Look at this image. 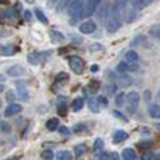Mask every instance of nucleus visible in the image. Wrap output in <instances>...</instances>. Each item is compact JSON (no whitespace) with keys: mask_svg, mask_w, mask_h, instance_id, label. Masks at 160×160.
Instances as JSON below:
<instances>
[{"mask_svg":"<svg viewBox=\"0 0 160 160\" xmlns=\"http://www.w3.org/2000/svg\"><path fill=\"white\" fill-rule=\"evenodd\" d=\"M128 3H129V0H116L114 2L113 8L110 9V13H108L110 18H108V21H107V30H108V33H116L122 27Z\"/></svg>","mask_w":160,"mask_h":160,"instance_id":"1","label":"nucleus"},{"mask_svg":"<svg viewBox=\"0 0 160 160\" xmlns=\"http://www.w3.org/2000/svg\"><path fill=\"white\" fill-rule=\"evenodd\" d=\"M126 104H128V111L129 114H135L138 110V104H139V93L138 92H129L128 95H125Z\"/></svg>","mask_w":160,"mask_h":160,"instance_id":"2","label":"nucleus"},{"mask_svg":"<svg viewBox=\"0 0 160 160\" xmlns=\"http://www.w3.org/2000/svg\"><path fill=\"white\" fill-rule=\"evenodd\" d=\"M83 11H85V2L83 0H77L74 2L73 5L70 6V17L73 21L76 19H80V18H83Z\"/></svg>","mask_w":160,"mask_h":160,"instance_id":"3","label":"nucleus"},{"mask_svg":"<svg viewBox=\"0 0 160 160\" xmlns=\"http://www.w3.org/2000/svg\"><path fill=\"white\" fill-rule=\"evenodd\" d=\"M68 64L70 67H71V70L74 71L76 74H82L83 73V68H85V61L82 59L80 57H70L68 58Z\"/></svg>","mask_w":160,"mask_h":160,"instance_id":"4","label":"nucleus"},{"mask_svg":"<svg viewBox=\"0 0 160 160\" xmlns=\"http://www.w3.org/2000/svg\"><path fill=\"white\" fill-rule=\"evenodd\" d=\"M102 0H88L85 5V12H83V17H91V15H93L95 12H97L98 6H99V3H101Z\"/></svg>","mask_w":160,"mask_h":160,"instance_id":"5","label":"nucleus"},{"mask_svg":"<svg viewBox=\"0 0 160 160\" xmlns=\"http://www.w3.org/2000/svg\"><path fill=\"white\" fill-rule=\"evenodd\" d=\"M49 57L51 55V52H48V53H30L28 57H27V59H28V62L31 64V65H39L40 62H43V61H46L48 58H43V57Z\"/></svg>","mask_w":160,"mask_h":160,"instance_id":"6","label":"nucleus"},{"mask_svg":"<svg viewBox=\"0 0 160 160\" xmlns=\"http://www.w3.org/2000/svg\"><path fill=\"white\" fill-rule=\"evenodd\" d=\"M97 30V24L93 21H86V22H82L79 25V31L82 34H91Z\"/></svg>","mask_w":160,"mask_h":160,"instance_id":"7","label":"nucleus"},{"mask_svg":"<svg viewBox=\"0 0 160 160\" xmlns=\"http://www.w3.org/2000/svg\"><path fill=\"white\" fill-rule=\"evenodd\" d=\"M6 74L11 76V77H19V76L25 74V68L22 65H19V64H15V65L9 67V70L6 71Z\"/></svg>","mask_w":160,"mask_h":160,"instance_id":"8","label":"nucleus"},{"mask_svg":"<svg viewBox=\"0 0 160 160\" xmlns=\"http://www.w3.org/2000/svg\"><path fill=\"white\" fill-rule=\"evenodd\" d=\"M117 71L119 73H126V71H138V65L137 62H120L117 65Z\"/></svg>","mask_w":160,"mask_h":160,"instance_id":"9","label":"nucleus"},{"mask_svg":"<svg viewBox=\"0 0 160 160\" xmlns=\"http://www.w3.org/2000/svg\"><path fill=\"white\" fill-rule=\"evenodd\" d=\"M21 111H22V105L12 102L11 105L5 110V117H12V116H15V114H19Z\"/></svg>","mask_w":160,"mask_h":160,"instance_id":"10","label":"nucleus"},{"mask_svg":"<svg viewBox=\"0 0 160 160\" xmlns=\"http://www.w3.org/2000/svg\"><path fill=\"white\" fill-rule=\"evenodd\" d=\"M18 52V48L13 45H3L0 46V55H15Z\"/></svg>","mask_w":160,"mask_h":160,"instance_id":"11","label":"nucleus"},{"mask_svg":"<svg viewBox=\"0 0 160 160\" xmlns=\"http://www.w3.org/2000/svg\"><path fill=\"white\" fill-rule=\"evenodd\" d=\"M74 2H77V0H59V2L57 3V6H55V9H57V12H62L64 9L70 8Z\"/></svg>","mask_w":160,"mask_h":160,"instance_id":"12","label":"nucleus"},{"mask_svg":"<svg viewBox=\"0 0 160 160\" xmlns=\"http://www.w3.org/2000/svg\"><path fill=\"white\" fill-rule=\"evenodd\" d=\"M128 137H129V135H128L125 131H117L114 135H113V142H114V144L123 142V141H126V139H128Z\"/></svg>","mask_w":160,"mask_h":160,"instance_id":"13","label":"nucleus"},{"mask_svg":"<svg viewBox=\"0 0 160 160\" xmlns=\"http://www.w3.org/2000/svg\"><path fill=\"white\" fill-rule=\"evenodd\" d=\"M51 40H52V43H64L65 37L59 31H57V30H51Z\"/></svg>","mask_w":160,"mask_h":160,"instance_id":"14","label":"nucleus"},{"mask_svg":"<svg viewBox=\"0 0 160 160\" xmlns=\"http://www.w3.org/2000/svg\"><path fill=\"white\" fill-rule=\"evenodd\" d=\"M122 157L125 160H135L138 156H137V153H135L133 148H125L122 151Z\"/></svg>","mask_w":160,"mask_h":160,"instance_id":"15","label":"nucleus"},{"mask_svg":"<svg viewBox=\"0 0 160 160\" xmlns=\"http://www.w3.org/2000/svg\"><path fill=\"white\" fill-rule=\"evenodd\" d=\"M73 153H74L76 157H82L83 154L88 153V145H86V144H79V145H76L74 150H73Z\"/></svg>","mask_w":160,"mask_h":160,"instance_id":"16","label":"nucleus"},{"mask_svg":"<svg viewBox=\"0 0 160 160\" xmlns=\"http://www.w3.org/2000/svg\"><path fill=\"white\" fill-rule=\"evenodd\" d=\"M151 2H153V0H131V3L133 5V8H135L137 11H141L142 8L148 6Z\"/></svg>","mask_w":160,"mask_h":160,"instance_id":"17","label":"nucleus"},{"mask_svg":"<svg viewBox=\"0 0 160 160\" xmlns=\"http://www.w3.org/2000/svg\"><path fill=\"white\" fill-rule=\"evenodd\" d=\"M83 105H85V99L83 98H76V99H73V102H71V110L73 111H80V110L83 108Z\"/></svg>","mask_w":160,"mask_h":160,"instance_id":"18","label":"nucleus"},{"mask_svg":"<svg viewBox=\"0 0 160 160\" xmlns=\"http://www.w3.org/2000/svg\"><path fill=\"white\" fill-rule=\"evenodd\" d=\"M58 126H59V122H58L57 117H52V119H49L48 122H46V129H48V131H51V132L57 131Z\"/></svg>","mask_w":160,"mask_h":160,"instance_id":"19","label":"nucleus"},{"mask_svg":"<svg viewBox=\"0 0 160 160\" xmlns=\"http://www.w3.org/2000/svg\"><path fill=\"white\" fill-rule=\"evenodd\" d=\"M148 113H150V116H151L153 119H159V117H160V108H159V105H157V104H150Z\"/></svg>","mask_w":160,"mask_h":160,"instance_id":"20","label":"nucleus"},{"mask_svg":"<svg viewBox=\"0 0 160 160\" xmlns=\"http://www.w3.org/2000/svg\"><path fill=\"white\" fill-rule=\"evenodd\" d=\"M3 19H6V21H15V19H17L15 11H13V9H6V11L3 12Z\"/></svg>","mask_w":160,"mask_h":160,"instance_id":"21","label":"nucleus"},{"mask_svg":"<svg viewBox=\"0 0 160 160\" xmlns=\"http://www.w3.org/2000/svg\"><path fill=\"white\" fill-rule=\"evenodd\" d=\"M57 159L58 160H71L73 159V154L70 151H67V150H61V151H58Z\"/></svg>","mask_w":160,"mask_h":160,"instance_id":"22","label":"nucleus"},{"mask_svg":"<svg viewBox=\"0 0 160 160\" xmlns=\"http://www.w3.org/2000/svg\"><path fill=\"white\" fill-rule=\"evenodd\" d=\"M138 59H139V57H138V53L135 51L126 52V61L128 62H138Z\"/></svg>","mask_w":160,"mask_h":160,"instance_id":"23","label":"nucleus"},{"mask_svg":"<svg viewBox=\"0 0 160 160\" xmlns=\"http://www.w3.org/2000/svg\"><path fill=\"white\" fill-rule=\"evenodd\" d=\"M34 15L37 17V19H39L42 24H48V18H46V15L42 12V9H34Z\"/></svg>","mask_w":160,"mask_h":160,"instance_id":"24","label":"nucleus"},{"mask_svg":"<svg viewBox=\"0 0 160 160\" xmlns=\"http://www.w3.org/2000/svg\"><path fill=\"white\" fill-rule=\"evenodd\" d=\"M97 157L98 159H119V156L114 154L113 151H105V153H102V154H98Z\"/></svg>","mask_w":160,"mask_h":160,"instance_id":"25","label":"nucleus"},{"mask_svg":"<svg viewBox=\"0 0 160 160\" xmlns=\"http://www.w3.org/2000/svg\"><path fill=\"white\" fill-rule=\"evenodd\" d=\"M108 13H110V8H108V6H102V8H101V12L98 13V18L104 21L105 18L108 17Z\"/></svg>","mask_w":160,"mask_h":160,"instance_id":"26","label":"nucleus"},{"mask_svg":"<svg viewBox=\"0 0 160 160\" xmlns=\"http://www.w3.org/2000/svg\"><path fill=\"white\" fill-rule=\"evenodd\" d=\"M68 79L70 77L67 73H59V74L55 77V82H57V83H64V82H68Z\"/></svg>","mask_w":160,"mask_h":160,"instance_id":"27","label":"nucleus"},{"mask_svg":"<svg viewBox=\"0 0 160 160\" xmlns=\"http://www.w3.org/2000/svg\"><path fill=\"white\" fill-rule=\"evenodd\" d=\"M88 104H89V110H91V111H93V113H98V111H99V107L97 105V104H98L97 99H92V98H91Z\"/></svg>","mask_w":160,"mask_h":160,"instance_id":"28","label":"nucleus"},{"mask_svg":"<svg viewBox=\"0 0 160 160\" xmlns=\"http://www.w3.org/2000/svg\"><path fill=\"white\" fill-rule=\"evenodd\" d=\"M151 145H153V141H141V142L138 144V147L141 150H148Z\"/></svg>","mask_w":160,"mask_h":160,"instance_id":"29","label":"nucleus"},{"mask_svg":"<svg viewBox=\"0 0 160 160\" xmlns=\"http://www.w3.org/2000/svg\"><path fill=\"white\" fill-rule=\"evenodd\" d=\"M123 102H125V93H117V97H116V105L122 107Z\"/></svg>","mask_w":160,"mask_h":160,"instance_id":"30","label":"nucleus"},{"mask_svg":"<svg viewBox=\"0 0 160 160\" xmlns=\"http://www.w3.org/2000/svg\"><path fill=\"white\" fill-rule=\"evenodd\" d=\"M57 110H58V114L62 116V117L67 114V105H65V104H59L57 107Z\"/></svg>","mask_w":160,"mask_h":160,"instance_id":"31","label":"nucleus"},{"mask_svg":"<svg viewBox=\"0 0 160 160\" xmlns=\"http://www.w3.org/2000/svg\"><path fill=\"white\" fill-rule=\"evenodd\" d=\"M104 147V141L101 138H98L97 141L93 142V151H98V150H101Z\"/></svg>","mask_w":160,"mask_h":160,"instance_id":"32","label":"nucleus"},{"mask_svg":"<svg viewBox=\"0 0 160 160\" xmlns=\"http://www.w3.org/2000/svg\"><path fill=\"white\" fill-rule=\"evenodd\" d=\"M116 89H117L116 85H107L105 86V93H107V95H113L116 92Z\"/></svg>","mask_w":160,"mask_h":160,"instance_id":"33","label":"nucleus"},{"mask_svg":"<svg viewBox=\"0 0 160 160\" xmlns=\"http://www.w3.org/2000/svg\"><path fill=\"white\" fill-rule=\"evenodd\" d=\"M0 128H2V132H3V133H9V132H11V126H9V123H6V122H2V123H0Z\"/></svg>","mask_w":160,"mask_h":160,"instance_id":"34","label":"nucleus"},{"mask_svg":"<svg viewBox=\"0 0 160 160\" xmlns=\"http://www.w3.org/2000/svg\"><path fill=\"white\" fill-rule=\"evenodd\" d=\"M119 82H122V83H119V85L128 86V85H131V83H132V79H131V77H126V76H125V77H122Z\"/></svg>","mask_w":160,"mask_h":160,"instance_id":"35","label":"nucleus"},{"mask_svg":"<svg viewBox=\"0 0 160 160\" xmlns=\"http://www.w3.org/2000/svg\"><path fill=\"white\" fill-rule=\"evenodd\" d=\"M42 157L43 159H53V153L51 150H45V151H42Z\"/></svg>","mask_w":160,"mask_h":160,"instance_id":"36","label":"nucleus"},{"mask_svg":"<svg viewBox=\"0 0 160 160\" xmlns=\"http://www.w3.org/2000/svg\"><path fill=\"white\" fill-rule=\"evenodd\" d=\"M85 129H86V125H83V123H82V125H76L74 126V132L76 133H82V132H85Z\"/></svg>","mask_w":160,"mask_h":160,"instance_id":"37","label":"nucleus"},{"mask_svg":"<svg viewBox=\"0 0 160 160\" xmlns=\"http://www.w3.org/2000/svg\"><path fill=\"white\" fill-rule=\"evenodd\" d=\"M57 131L59 132V133H62V135H70V129H67L65 126H58Z\"/></svg>","mask_w":160,"mask_h":160,"instance_id":"38","label":"nucleus"},{"mask_svg":"<svg viewBox=\"0 0 160 160\" xmlns=\"http://www.w3.org/2000/svg\"><path fill=\"white\" fill-rule=\"evenodd\" d=\"M113 114H114L116 117H117V119H120V120H122V122H128V119H126V117H125V116H123V114H122L120 111H117V110H116V111H114V113H113Z\"/></svg>","mask_w":160,"mask_h":160,"instance_id":"39","label":"nucleus"},{"mask_svg":"<svg viewBox=\"0 0 160 160\" xmlns=\"http://www.w3.org/2000/svg\"><path fill=\"white\" fill-rule=\"evenodd\" d=\"M15 98H17V95H15V92H9V93L6 95V99H8L9 102H12V101H15Z\"/></svg>","mask_w":160,"mask_h":160,"instance_id":"40","label":"nucleus"},{"mask_svg":"<svg viewBox=\"0 0 160 160\" xmlns=\"http://www.w3.org/2000/svg\"><path fill=\"white\" fill-rule=\"evenodd\" d=\"M97 101H98L99 104H102V105H107V104H108V99H107L105 97H98Z\"/></svg>","mask_w":160,"mask_h":160,"instance_id":"41","label":"nucleus"},{"mask_svg":"<svg viewBox=\"0 0 160 160\" xmlns=\"http://www.w3.org/2000/svg\"><path fill=\"white\" fill-rule=\"evenodd\" d=\"M144 159H145V160H151V159L157 160V159H159V156H157V154H145V156H144Z\"/></svg>","mask_w":160,"mask_h":160,"instance_id":"42","label":"nucleus"},{"mask_svg":"<svg viewBox=\"0 0 160 160\" xmlns=\"http://www.w3.org/2000/svg\"><path fill=\"white\" fill-rule=\"evenodd\" d=\"M24 19H25L27 22H30V19H31V13H30L28 11H25V12H24Z\"/></svg>","mask_w":160,"mask_h":160,"instance_id":"43","label":"nucleus"},{"mask_svg":"<svg viewBox=\"0 0 160 160\" xmlns=\"http://www.w3.org/2000/svg\"><path fill=\"white\" fill-rule=\"evenodd\" d=\"M98 86H99L98 80H93V82L91 83V88H92V89H98Z\"/></svg>","mask_w":160,"mask_h":160,"instance_id":"44","label":"nucleus"},{"mask_svg":"<svg viewBox=\"0 0 160 160\" xmlns=\"http://www.w3.org/2000/svg\"><path fill=\"white\" fill-rule=\"evenodd\" d=\"M98 70H99V67H98L97 64H95V65H92V67H91V71H92V73H97Z\"/></svg>","mask_w":160,"mask_h":160,"instance_id":"45","label":"nucleus"},{"mask_svg":"<svg viewBox=\"0 0 160 160\" xmlns=\"http://www.w3.org/2000/svg\"><path fill=\"white\" fill-rule=\"evenodd\" d=\"M59 0H49V6H57V3Z\"/></svg>","mask_w":160,"mask_h":160,"instance_id":"46","label":"nucleus"},{"mask_svg":"<svg viewBox=\"0 0 160 160\" xmlns=\"http://www.w3.org/2000/svg\"><path fill=\"white\" fill-rule=\"evenodd\" d=\"M154 37H159V25L154 27Z\"/></svg>","mask_w":160,"mask_h":160,"instance_id":"47","label":"nucleus"},{"mask_svg":"<svg viewBox=\"0 0 160 160\" xmlns=\"http://www.w3.org/2000/svg\"><path fill=\"white\" fill-rule=\"evenodd\" d=\"M3 91H5V85H2V83H0V93H2Z\"/></svg>","mask_w":160,"mask_h":160,"instance_id":"48","label":"nucleus"},{"mask_svg":"<svg viewBox=\"0 0 160 160\" xmlns=\"http://www.w3.org/2000/svg\"><path fill=\"white\" fill-rule=\"evenodd\" d=\"M6 2H8V0H0V5H2V3H6Z\"/></svg>","mask_w":160,"mask_h":160,"instance_id":"49","label":"nucleus"},{"mask_svg":"<svg viewBox=\"0 0 160 160\" xmlns=\"http://www.w3.org/2000/svg\"><path fill=\"white\" fill-rule=\"evenodd\" d=\"M0 82H3V76H0Z\"/></svg>","mask_w":160,"mask_h":160,"instance_id":"50","label":"nucleus"},{"mask_svg":"<svg viewBox=\"0 0 160 160\" xmlns=\"http://www.w3.org/2000/svg\"><path fill=\"white\" fill-rule=\"evenodd\" d=\"M0 105H2V101H0Z\"/></svg>","mask_w":160,"mask_h":160,"instance_id":"51","label":"nucleus"}]
</instances>
